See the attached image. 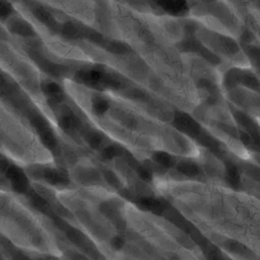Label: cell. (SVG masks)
Returning <instances> with one entry per match:
<instances>
[{
  "instance_id": "obj_1",
  "label": "cell",
  "mask_w": 260,
  "mask_h": 260,
  "mask_svg": "<svg viewBox=\"0 0 260 260\" xmlns=\"http://www.w3.org/2000/svg\"><path fill=\"white\" fill-rule=\"evenodd\" d=\"M177 169L181 174L188 176V177H194L200 173V169H199L198 165L191 160H188V159L178 162Z\"/></svg>"
}]
</instances>
